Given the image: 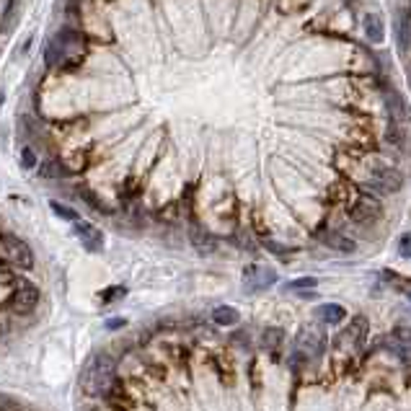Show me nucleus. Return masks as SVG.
Returning <instances> with one entry per match:
<instances>
[{
    "label": "nucleus",
    "mask_w": 411,
    "mask_h": 411,
    "mask_svg": "<svg viewBox=\"0 0 411 411\" xmlns=\"http://www.w3.org/2000/svg\"><path fill=\"white\" fill-rule=\"evenodd\" d=\"M54 39H57L60 47L65 50V60L63 65H60V73H78V70L83 67V60H85V54H88V47H91L88 32L65 23V26L57 29Z\"/></svg>",
    "instance_id": "nucleus-1"
},
{
    "label": "nucleus",
    "mask_w": 411,
    "mask_h": 411,
    "mask_svg": "<svg viewBox=\"0 0 411 411\" xmlns=\"http://www.w3.org/2000/svg\"><path fill=\"white\" fill-rule=\"evenodd\" d=\"M39 306H42V290L34 285V282H29V280L16 277L13 290L8 293V297H6V310H8L13 318L26 321L29 316L36 313Z\"/></svg>",
    "instance_id": "nucleus-2"
},
{
    "label": "nucleus",
    "mask_w": 411,
    "mask_h": 411,
    "mask_svg": "<svg viewBox=\"0 0 411 411\" xmlns=\"http://www.w3.org/2000/svg\"><path fill=\"white\" fill-rule=\"evenodd\" d=\"M34 251L32 246L19 238V235H13V233H0V266L3 269H32L34 266Z\"/></svg>",
    "instance_id": "nucleus-3"
},
{
    "label": "nucleus",
    "mask_w": 411,
    "mask_h": 411,
    "mask_svg": "<svg viewBox=\"0 0 411 411\" xmlns=\"http://www.w3.org/2000/svg\"><path fill=\"white\" fill-rule=\"evenodd\" d=\"M326 341H328L326 331H324V326L316 324V321L303 324L295 334L297 349H300V352H306L308 357H321V355L326 352Z\"/></svg>",
    "instance_id": "nucleus-4"
},
{
    "label": "nucleus",
    "mask_w": 411,
    "mask_h": 411,
    "mask_svg": "<svg viewBox=\"0 0 411 411\" xmlns=\"http://www.w3.org/2000/svg\"><path fill=\"white\" fill-rule=\"evenodd\" d=\"M368 191H372V197H380V194H393L403 187V173L399 169H390V166H378L372 169L370 179L362 184Z\"/></svg>",
    "instance_id": "nucleus-5"
},
{
    "label": "nucleus",
    "mask_w": 411,
    "mask_h": 411,
    "mask_svg": "<svg viewBox=\"0 0 411 411\" xmlns=\"http://www.w3.org/2000/svg\"><path fill=\"white\" fill-rule=\"evenodd\" d=\"M380 215H383V207H380L378 197H372V194H362L349 207V218L357 222V225H365V228L375 225L380 220Z\"/></svg>",
    "instance_id": "nucleus-6"
},
{
    "label": "nucleus",
    "mask_w": 411,
    "mask_h": 411,
    "mask_svg": "<svg viewBox=\"0 0 411 411\" xmlns=\"http://www.w3.org/2000/svg\"><path fill=\"white\" fill-rule=\"evenodd\" d=\"M277 282V274L269 266H246V277H243V290L246 293H262L266 287Z\"/></svg>",
    "instance_id": "nucleus-7"
},
{
    "label": "nucleus",
    "mask_w": 411,
    "mask_h": 411,
    "mask_svg": "<svg viewBox=\"0 0 411 411\" xmlns=\"http://www.w3.org/2000/svg\"><path fill=\"white\" fill-rule=\"evenodd\" d=\"M73 233H75V238L81 241V246H83L85 251L98 253L101 249H104V233L98 231L94 222H85V220L73 222Z\"/></svg>",
    "instance_id": "nucleus-8"
},
{
    "label": "nucleus",
    "mask_w": 411,
    "mask_h": 411,
    "mask_svg": "<svg viewBox=\"0 0 411 411\" xmlns=\"http://www.w3.org/2000/svg\"><path fill=\"white\" fill-rule=\"evenodd\" d=\"M189 241H191V246L202 253V256H210V253H215V249H218V238H215V235H212V233L197 220L189 225Z\"/></svg>",
    "instance_id": "nucleus-9"
},
{
    "label": "nucleus",
    "mask_w": 411,
    "mask_h": 411,
    "mask_svg": "<svg viewBox=\"0 0 411 411\" xmlns=\"http://www.w3.org/2000/svg\"><path fill=\"white\" fill-rule=\"evenodd\" d=\"M383 98H386V109H388V116L393 119V125H396V122H406L411 116L409 104H406V98H403L399 91L386 88V91H383Z\"/></svg>",
    "instance_id": "nucleus-10"
},
{
    "label": "nucleus",
    "mask_w": 411,
    "mask_h": 411,
    "mask_svg": "<svg viewBox=\"0 0 411 411\" xmlns=\"http://www.w3.org/2000/svg\"><path fill=\"white\" fill-rule=\"evenodd\" d=\"M318 241L324 243L326 249L339 251V253H355L357 251V243L352 241L349 235H344V233H339V231H321L318 233Z\"/></svg>",
    "instance_id": "nucleus-11"
},
{
    "label": "nucleus",
    "mask_w": 411,
    "mask_h": 411,
    "mask_svg": "<svg viewBox=\"0 0 411 411\" xmlns=\"http://www.w3.org/2000/svg\"><path fill=\"white\" fill-rule=\"evenodd\" d=\"M36 173H39V179H44V181H60V179H67V176H70L60 156H47V158L39 163V171H36Z\"/></svg>",
    "instance_id": "nucleus-12"
},
{
    "label": "nucleus",
    "mask_w": 411,
    "mask_h": 411,
    "mask_svg": "<svg viewBox=\"0 0 411 411\" xmlns=\"http://www.w3.org/2000/svg\"><path fill=\"white\" fill-rule=\"evenodd\" d=\"M365 337H368V318L357 316L352 324L347 326V331L339 337V344H352V347H359V344H365Z\"/></svg>",
    "instance_id": "nucleus-13"
},
{
    "label": "nucleus",
    "mask_w": 411,
    "mask_h": 411,
    "mask_svg": "<svg viewBox=\"0 0 411 411\" xmlns=\"http://www.w3.org/2000/svg\"><path fill=\"white\" fill-rule=\"evenodd\" d=\"M362 29H365V36L372 44H380L386 39V26H383V19L378 13H365L362 16Z\"/></svg>",
    "instance_id": "nucleus-14"
},
{
    "label": "nucleus",
    "mask_w": 411,
    "mask_h": 411,
    "mask_svg": "<svg viewBox=\"0 0 411 411\" xmlns=\"http://www.w3.org/2000/svg\"><path fill=\"white\" fill-rule=\"evenodd\" d=\"M316 318L324 321L326 326H339L347 318V310L339 306V303H324V306L316 308Z\"/></svg>",
    "instance_id": "nucleus-15"
},
{
    "label": "nucleus",
    "mask_w": 411,
    "mask_h": 411,
    "mask_svg": "<svg viewBox=\"0 0 411 411\" xmlns=\"http://www.w3.org/2000/svg\"><path fill=\"white\" fill-rule=\"evenodd\" d=\"M42 60H44V65H47L50 70H60V65H63V60H65V50L60 47V42H57L54 36H50V39L44 42Z\"/></svg>",
    "instance_id": "nucleus-16"
},
{
    "label": "nucleus",
    "mask_w": 411,
    "mask_h": 411,
    "mask_svg": "<svg viewBox=\"0 0 411 411\" xmlns=\"http://www.w3.org/2000/svg\"><path fill=\"white\" fill-rule=\"evenodd\" d=\"M282 341H285V331L277 326H264L262 334H259V344H262V349H266V352L280 349L282 347Z\"/></svg>",
    "instance_id": "nucleus-17"
},
{
    "label": "nucleus",
    "mask_w": 411,
    "mask_h": 411,
    "mask_svg": "<svg viewBox=\"0 0 411 411\" xmlns=\"http://www.w3.org/2000/svg\"><path fill=\"white\" fill-rule=\"evenodd\" d=\"M210 318H212V324H218V326H235V324L241 321V313L233 306H218V308H212Z\"/></svg>",
    "instance_id": "nucleus-18"
},
{
    "label": "nucleus",
    "mask_w": 411,
    "mask_h": 411,
    "mask_svg": "<svg viewBox=\"0 0 411 411\" xmlns=\"http://www.w3.org/2000/svg\"><path fill=\"white\" fill-rule=\"evenodd\" d=\"M50 207H52V212L57 215V218H60V220H67V222H78V220H81V215H78L73 207L63 204V202L52 200V202H50Z\"/></svg>",
    "instance_id": "nucleus-19"
},
{
    "label": "nucleus",
    "mask_w": 411,
    "mask_h": 411,
    "mask_svg": "<svg viewBox=\"0 0 411 411\" xmlns=\"http://www.w3.org/2000/svg\"><path fill=\"white\" fill-rule=\"evenodd\" d=\"M19 163H21L23 171L39 169V160H36V150H34V145H23L21 156H19Z\"/></svg>",
    "instance_id": "nucleus-20"
},
{
    "label": "nucleus",
    "mask_w": 411,
    "mask_h": 411,
    "mask_svg": "<svg viewBox=\"0 0 411 411\" xmlns=\"http://www.w3.org/2000/svg\"><path fill=\"white\" fill-rule=\"evenodd\" d=\"M393 339L399 344H411V321H401L393 326Z\"/></svg>",
    "instance_id": "nucleus-21"
},
{
    "label": "nucleus",
    "mask_w": 411,
    "mask_h": 411,
    "mask_svg": "<svg viewBox=\"0 0 411 411\" xmlns=\"http://www.w3.org/2000/svg\"><path fill=\"white\" fill-rule=\"evenodd\" d=\"M316 285H318L316 277H297L293 282H287L285 290H313Z\"/></svg>",
    "instance_id": "nucleus-22"
},
{
    "label": "nucleus",
    "mask_w": 411,
    "mask_h": 411,
    "mask_svg": "<svg viewBox=\"0 0 411 411\" xmlns=\"http://www.w3.org/2000/svg\"><path fill=\"white\" fill-rule=\"evenodd\" d=\"M125 295H127V287L125 285L106 287L104 293H101V300H104V303H116V300H122Z\"/></svg>",
    "instance_id": "nucleus-23"
},
{
    "label": "nucleus",
    "mask_w": 411,
    "mask_h": 411,
    "mask_svg": "<svg viewBox=\"0 0 411 411\" xmlns=\"http://www.w3.org/2000/svg\"><path fill=\"white\" fill-rule=\"evenodd\" d=\"M262 246L266 249V251L277 253V256H287V253H293L290 246H285V243H274L272 238H262Z\"/></svg>",
    "instance_id": "nucleus-24"
},
{
    "label": "nucleus",
    "mask_w": 411,
    "mask_h": 411,
    "mask_svg": "<svg viewBox=\"0 0 411 411\" xmlns=\"http://www.w3.org/2000/svg\"><path fill=\"white\" fill-rule=\"evenodd\" d=\"M399 253L403 256V259H411V231L401 235V241H399Z\"/></svg>",
    "instance_id": "nucleus-25"
},
{
    "label": "nucleus",
    "mask_w": 411,
    "mask_h": 411,
    "mask_svg": "<svg viewBox=\"0 0 411 411\" xmlns=\"http://www.w3.org/2000/svg\"><path fill=\"white\" fill-rule=\"evenodd\" d=\"M231 341H233V347L249 349V334H246V331H238V334H233Z\"/></svg>",
    "instance_id": "nucleus-26"
},
{
    "label": "nucleus",
    "mask_w": 411,
    "mask_h": 411,
    "mask_svg": "<svg viewBox=\"0 0 411 411\" xmlns=\"http://www.w3.org/2000/svg\"><path fill=\"white\" fill-rule=\"evenodd\" d=\"M125 324H127L125 318H109V321H106V328H109V331H116V328H122Z\"/></svg>",
    "instance_id": "nucleus-27"
},
{
    "label": "nucleus",
    "mask_w": 411,
    "mask_h": 411,
    "mask_svg": "<svg viewBox=\"0 0 411 411\" xmlns=\"http://www.w3.org/2000/svg\"><path fill=\"white\" fill-rule=\"evenodd\" d=\"M403 293H406V297H409V300H411V285L406 287V290H403Z\"/></svg>",
    "instance_id": "nucleus-28"
},
{
    "label": "nucleus",
    "mask_w": 411,
    "mask_h": 411,
    "mask_svg": "<svg viewBox=\"0 0 411 411\" xmlns=\"http://www.w3.org/2000/svg\"><path fill=\"white\" fill-rule=\"evenodd\" d=\"M3 98H6V94H3V91H0V104H3Z\"/></svg>",
    "instance_id": "nucleus-29"
}]
</instances>
